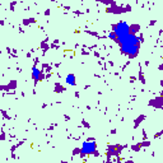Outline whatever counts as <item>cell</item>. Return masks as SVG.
I'll return each mask as SVG.
<instances>
[{"label":"cell","mask_w":163,"mask_h":163,"mask_svg":"<svg viewBox=\"0 0 163 163\" xmlns=\"http://www.w3.org/2000/svg\"><path fill=\"white\" fill-rule=\"evenodd\" d=\"M117 43L120 45V49L125 55H127L130 58H134L138 55L139 47H140V38L135 33H133V32L127 37H125L124 40H121Z\"/></svg>","instance_id":"obj_1"},{"label":"cell","mask_w":163,"mask_h":163,"mask_svg":"<svg viewBox=\"0 0 163 163\" xmlns=\"http://www.w3.org/2000/svg\"><path fill=\"white\" fill-rule=\"evenodd\" d=\"M112 32L116 36V42H120L121 40H124L125 37H127L130 33H131V27H130L125 20H121L114 26Z\"/></svg>","instance_id":"obj_2"},{"label":"cell","mask_w":163,"mask_h":163,"mask_svg":"<svg viewBox=\"0 0 163 163\" xmlns=\"http://www.w3.org/2000/svg\"><path fill=\"white\" fill-rule=\"evenodd\" d=\"M97 150V144L94 140H87L82 144V149H80V153L83 156H87V154H93L96 153Z\"/></svg>","instance_id":"obj_3"},{"label":"cell","mask_w":163,"mask_h":163,"mask_svg":"<svg viewBox=\"0 0 163 163\" xmlns=\"http://www.w3.org/2000/svg\"><path fill=\"white\" fill-rule=\"evenodd\" d=\"M41 77H42V74H41V70L36 66H33V69H32V78H33V80L38 82L41 80Z\"/></svg>","instance_id":"obj_4"},{"label":"cell","mask_w":163,"mask_h":163,"mask_svg":"<svg viewBox=\"0 0 163 163\" xmlns=\"http://www.w3.org/2000/svg\"><path fill=\"white\" fill-rule=\"evenodd\" d=\"M65 82H66V84H69V85H75L77 84V82H75V75L74 74H68L66 78H65Z\"/></svg>","instance_id":"obj_5"},{"label":"cell","mask_w":163,"mask_h":163,"mask_svg":"<svg viewBox=\"0 0 163 163\" xmlns=\"http://www.w3.org/2000/svg\"><path fill=\"white\" fill-rule=\"evenodd\" d=\"M108 37H110L111 40H114V41H116V36L114 35V32H111V33H110V35H108Z\"/></svg>","instance_id":"obj_6"}]
</instances>
